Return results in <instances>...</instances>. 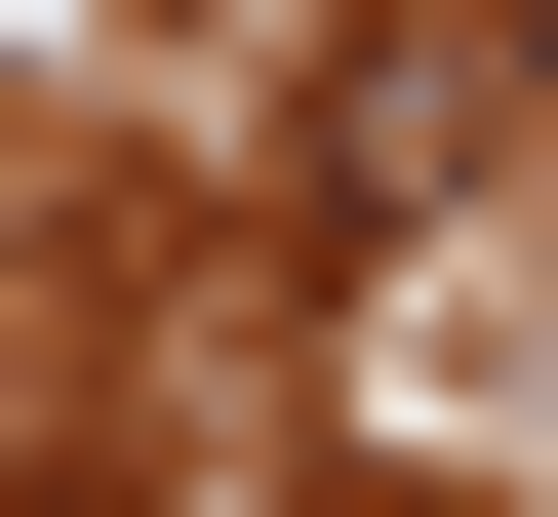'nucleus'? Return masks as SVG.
<instances>
[{"instance_id":"obj_1","label":"nucleus","mask_w":558,"mask_h":517,"mask_svg":"<svg viewBox=\"0 0 558 517\" xmlns=\"http://www.w3.org/2000/svg\"><path fill=\"white\" fill-rule=\"evenodd\" d=\"M519 120H558V0H519Z\"/></svg>"},{"instance_id":"obj_2","label":"nucleus","mask_w":558,"mask_h":517,"mask_svg":"<svg viewBox=\"0 0 558 517\" xmlns=\"http://www.w3.org/2000/svg\"><path fill=\"white\" fill-rule=\"evenodd\" d=\"M40 517H120V478H40Z\"/></svg>"}]
</instances>
